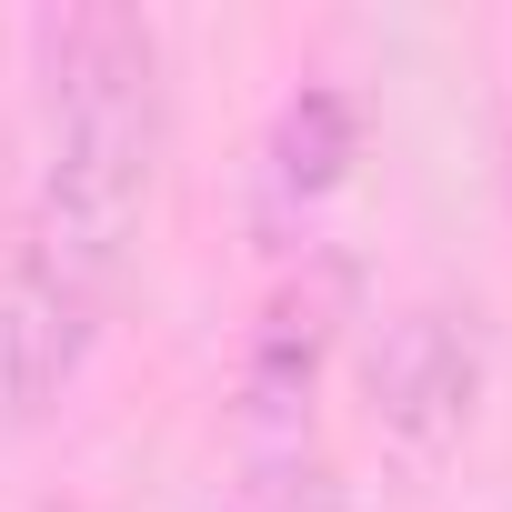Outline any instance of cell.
<instances>
[{"label": "cell", "mask_w": 512, "mask_h": 512, "mask_svg": "<svg viewBox=\"0 0 512 512\" xmlns=\"http://www.w3.org/2000/svg\"><path fill=\"white\" fill-rule=\"evenodd\" d=\"M31 121H41V171H31V241L21 262L101 332L131 231L151 211L161 171V31L131 0H71L31 21Z\"/></svg>", "instance_id": "1"}, {"label": "cell", "mask_w": 512, "mask_h": 512, "mask_svg": "<svg viewBox=\"0 0 512 512\" xmlns=\"http://www.w3.org/2000/svg\"><path fill=\"white\" fill-rule=\"evenodd\" d=\"M482 412V312L472 302H402L372 342V422L412 472H442Z\"/></svg>", "instance_id": "2"}, {"label": "cell", "mask_w": 512, "mask_h": 512, "mask_svg": "<svg viewBox=\"0 0 512 512\" xmlns=\"http://www.w3.org/2000/svg\"><path fill=\"white\" fill-rule=\"evenodd\" d=\"M332 362V282H282L241 342V462H312V392Z\"/></svg>", "instance_id": "3"}, {"label": "cell", "mask_w": 512, "mask_h": 512, "mask_svg": "<svg viewBox=\"0 0 512 512\" xmlns=\"http://www.w3.org/2000/svg\"><path fill=\"white\" fill-rule=\"evenodd\" d=\"M91 322L21 262H0V432H21V422H41L61 392H71V372L91 362Z\"/></svg>", "instance_id": "4"}, {"label": "cell", "mask_w": 512, "mask_h": 512, "mask_svg": "<svg viewBox=\"0 0 512 512\" xmlns=\"http://www.w3.org/2000/svg\"><path fill=\"white\" fill-rule=\"evenodd\" d=\"M352 151H362L352 91H332V81H302V91L272 111V131H262V211H272V221H312V211L342 191Z\"/></svg>", "instance_id": "5"}, {"label": "cell", "mask_w": 512, "mask_h": 512, "mask_svg": "<svg viewBox=\"0 0 512 512\" xmlns=\"http://www.w3.org/2000/svg\"><path fill=\"white\" fill-rule=\"evenodd\" d=\"M221 512H342V502H332V472L312 452V462H241V492Z\"/></svg>", "instance_id": "6"}]
</instances>
